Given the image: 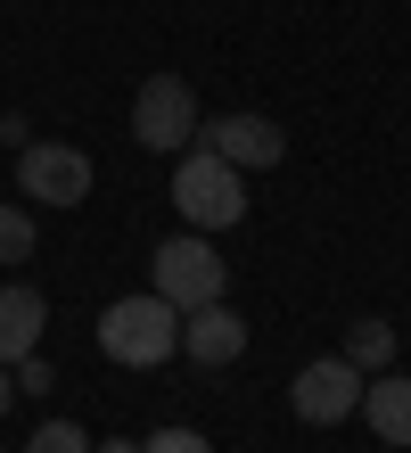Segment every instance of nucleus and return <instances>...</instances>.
Masks as SVG:
<instances>
[{
	"label": "nucleus",
	"mask_w": 411,
	"mask_h": 453,
	"mask_svg": "<svg viewBox=\"0 0 411 453\" xmlns=\"http://www.w3.org/2000/svg\"><path fill=\"white\" fill-rule=\"evenodd\" d=\"M173 206H181V223L189 231H231L239 215H247V173L239 165H223L206 141H189L181 149V165H173Z\"/></svg>",
	"instance_id": "nucleus-2"
},
{
	"label": "nucleus",
	"mask_w": 411,
	"mask_h": 453,
	"mask_svg": "<svg viewBox=\"0 0 411 453\" xmlns=\"http://www.w3.org/2000/svg\"><path fill=\"white\" fill-rule=\"evenodd\" d=\"M362 420L378 445H411V371H370L362 380Z\"/></svg>",
	"instance_id": "nucleus-10"
},
{
	"label": "nucleus",
	"mask_w": 411,
	"mask_h": 453,
	"mask_svg": "<svg viewBox=\"0 0 411 453\" xmlns=\"http://www.w3.org/2000/svg\"><path fill=\"white\" fill-rule=\"evenodd\" d=\"M91 453H141V445H132V437H107V445H91Z\"/></svg>",
	"instance_id": "nucleus-17"
},
{
	"label": "nucleus",
	"mask_w": 411,
	"mask_h": 453,
	"mask_svg": "<svg viewBox=\"0 0 411 453\" xmlns=\"http://www.w3.org/2000/svg\"><path fill=\"white\" fill-rule=\"evenodd\" d=\"M198 141L223 157V165H239V173H271L288 157V132L271 124V116H206Z\"/></svg>",
	"instance_id": "nucleus-7"
},
{
	"label": "nucleus",
	"mask_w": 411,
	"mask_h": 453,
	"mask_svg": "<svg viewBox=\"0 0 411 453\" xmlns=\"http://www.w3.org/2000/svg\"><path fill=\"white\" fill-rule=\"evenodd\" d=\"M25 453H91V437H82V420H42L25 437Z\"/></svg>",
	"instance_id": "nucleus-12"
},
{
	"label": "nucleus",
	"mask_w": 411,
	"mask_h": 453,
	"mask_svg": "<svg viewBox=\"0 0 411 453\" xmlns=\"http://www.w3.org/2000/svg\"><path fill=\"white\" fill-rule=\"evenodd\" d=\"M148 288H156L173 313H198V305H214V297L231 288V264L214 256L206 231H173V239L148 256Z\"/></svg>",
	"instance_id": "nucleus-3"
},
{
	"label": "nucleus",
	"mask_w": 411,
	"mask_h": 453,
	"mask_svg": "<svg viewBox=\"0 0 411 453\" xmlns=\"http://www.w3.org/2000/svg\"><path fill=\"white\" fill-rule=\"evenodd\" d=\"M91 157L66 149V141H25L17 149V190L34 198V206H58V215H74L82 198H91Z\"/></svg>",
	"instance_id": "nucleus-5"
},
{
	"label": "nucleus",
	"mask_w": 411,
	"mask_h": 453,
	"mask_svg": "<svg viewBox=\"0 0 411 453\" xmlns=\"http://www.w3.org/2000/svg\"><path fill=\"white\" fill-rule=\"evenodd\" d=\"M0 453H9V445H0Z\"/></svg>",
	"instance_id": "nucleus-18"
},
{
	"label": "nucleus",
	"mask_w": 411,
	"mask_h": 453,
	"mask_svg": "<svg viewBox=\"0 0 411 453\" xmlns=\"http://www.w3.org/2000/svg\"><path fill=\"white\" fill-rule=\"evenodd\" d=\"M198 91L181 83V74H148L141 91H132V141L156 149V157H181L189 141H198Z\"/></svg>",
	"instance_id": "nucleus-4"
},
{
	"label": "nucleus",
	"mask_w": 411,
	"mask_h": 453,
	"mask_svg": "<svg viewBox=\"0 0 411 453\" xmlns=\"http://www.w3.org/2000/svg\"><path fill=\"white\" fill-rule=\"evenodd\" d=\"M141 453H214V445H206V429H181V420H173V429L141 437Z\"/></svg>",
	"instance_id": "nucleus-14"
},
{
	"label": "nucleus",
	"mask_w": 411,
	"mask_h": 453,
	"mask_svg": "<svg viewBox=\"0 0 411 453\" xmlns=\"http://www.w3.org/2000/svg\"><path fill=\"white\" fill-rule=\"evenodd\" d=\"M346 363H354V371H395V322L362 313V322L346 330Z\"/></svg>",
	"instance_id": "nucleus-11"
},
{
	"label": "nucleus",
	"mask_w": 411,
	"mask_h": 453,
	"mask_svg": "<svg viewBox=\"0 0 411 453\" xmlns=\"http://www.w3.org/2000/svg\"><path fill=\"white\" fill-rule=\"evenodd\" d=\"M42 322H49V297L34 280H0V363H25L42 355Z\"/></svg>",
	"instance_id": "nucleus-9"
},
{
	"label": "nucleus",
	"mask_w": 411,
	"mask_h": 453,
	"mask_svg": "<svg viewBox=\"0 0 411 453\" xmlns=\"http://www.w3.org/2000/svg\"><path fill=\"white\" fill-rule=\"evenodd\" d=\"M9 404H17V371L0 363V412H9Z\"/></svg>",
	"instance_id": "nucleus-16"
},
{
	"label": "nucleus",
	"mask_w": 411,
	"mask_h": 453,
	"mask_svg": "<svg viewBox=\"0 0 411 453\" xmlns=\"http://www.w3.org/2000/svg\"><path fill=\"white\" fill-rule=\"evenodd\" d=\"M34 256V215L25 206H0V264H25Z\"/></svg>",
	"instance_id": "nucleus-13"
},
{
	"label": "nucleus",
	"mask_w": 411,
	"mask_h": 453,
	"mask_svg": "<svg viewBox=\"0 0 411 453\" xmlns=\"http://www.w3.org/2000/svg\"><path fill=\"white\" fill-rule=\"evenodd\" d=\"M362 380L370 371H354L346 355H321V363H305L288 380V412L305 420V429H338V420L362 412Z\"/></svg>",
	"instance_id": "nucleus-6"
},
{
	"label": "nucleus",
	"mask_w": 411,
	"mask_h": 453,
	"mask_svg": "<svg viewBox=\"0 0 411 453\" xmlns=\"http://www.w3.org/2000/svg\"><path fill=\"white\" fill-rule=\"evenodd\" d=\"M181 355L198 363V371H231L239 355H247V322L214 297V305H198V313H181Z\"/></svg>",
	"instance_id": "nucleus-8"
},
{
	"label": "nucleus",
	"mask_w": 411,
	"mask_h": 453,
	"mask_svg": "<svg viewBox=\"0 0 411 453\" xmlns=\"http://www.w3.org/2000/svg\"><path fill=\"white\" fill-rule=\"evenodd\" d=\"M17 371V395H49V363L42 355H25V363H9Z\"/></svg>",
	"instance_id": "nucleus-15"
},
{
	"label": "nucleus",
	"mask_w": 411,
	"mask_h": 453,
	"mask_svg": "<svg viewBox=\"0 0 411 453\" xmlns=\"http://www.w3.org/2000/svg\"><path fill=\"white\" fill-rule=\"evenodd\" d=\"M99 355L124 363V371H156L181 355V313L156 297V288H141V297H116L99 313Z\"/></svg>",
	"instance_id": "nucleus-1"
}]
</instances>
